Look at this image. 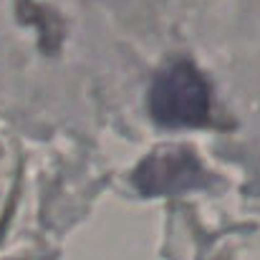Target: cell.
I'll return each instance as SVG.
<instances>
[{"label":"cell","instance_id":"6da1fadb","mask_svg":"<svg viewBox=\"0 0 260 260\" xmlns=\"http://www.w3.org/2000/svg\"><path fill=\"white\" fill-rule=\"evenodd\" d=\"M152 119L162 126H200L210 116V88L202 74L179 61L167 66L149 88Z\"/></svg>","mask_w":260,"mask_h":260},{"label":"cell","instance_id":"7a4b0ae2","mask_svg":"<svg viewBox=\"0 0 260 260\" xmlns=\"http://www.w3.org/2000/svg\"><path fill=\"white\" fill-rule=\"evenodd\" d=\"M134 187L142 194H177L194 187L207 184V174L202 170V162L189 149H162L149 154L137 170H134Z\"/></svg>","mask_w":260,"mask_h":260}]
</instances>
